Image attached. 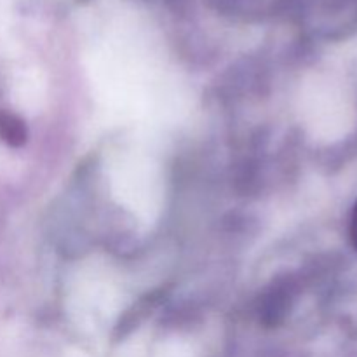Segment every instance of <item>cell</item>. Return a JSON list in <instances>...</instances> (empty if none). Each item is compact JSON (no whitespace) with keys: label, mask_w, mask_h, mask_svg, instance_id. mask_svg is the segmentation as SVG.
<instances>
[{"label":"cell","mask_w":357,"mask_h":357,"mask_svg":"<svg viewBox=\"0 0 357 357\" xmlns=\"http://www.w3.org/2000/svg\"><path fill=\"white\" fill-rule=\"evenodd\" d=\"M349 237H351L352 246H354L357 251V201H356L354 208H352L351 220H349Z\"/></svg>","instance_id":"obj_2"},{"label":"cell","mask_w":357,"mask_h":357,"mask_svg":"<svg viewBox=\"0 0 357 357\" xmlns=\"http://www.w3.org/2000/svg\"><path fill=\"white\" fill-rule=\"evenodd\" d=\"M0 135L10 146H21L26 142V128L14 115H6L0 122Z\"/></svg>","instance_id":"obj_1"}]
</instances>
